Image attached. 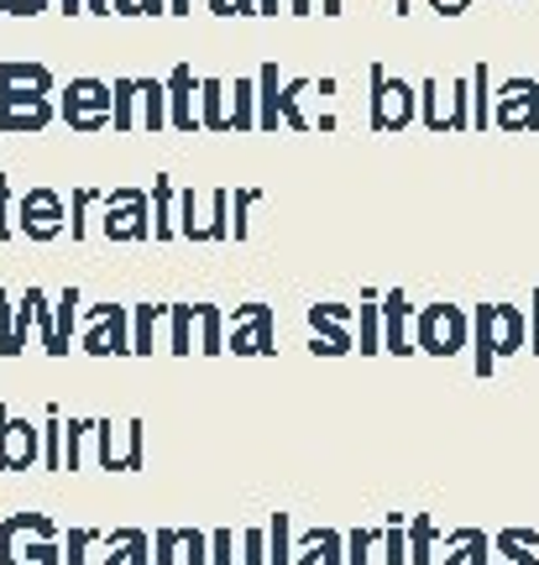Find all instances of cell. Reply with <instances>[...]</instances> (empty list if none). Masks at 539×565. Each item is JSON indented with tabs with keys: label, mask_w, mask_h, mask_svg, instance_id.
Returning <instances> with one entry per match:
<instances>
[{
	"label": "cell",
	"mask_w": 539,
	"mask_h": 565,
	"mask_svg": "<svg viewBox=\"0 0 539 565\" xmlns=\"http://www.w3.org/2000/svg\"><path fill=\"white\" fill-rule=\"evenodd\" d=\"M461 335H466V324H461V315L451 309V303H435V309H424V324H420V341L424 351H456Z\"/></svg>",
	"instance_id": "cell-1"
},
{
	"label": "cell",
	"mask_w": 539,
	"mask_h": 565,
	"mask_svg": "<svg viewBox=\"0 0 539 565\" xmlns=\"http://www.w3.org/2000/svg\"><path fill=\"white\" fill-rule=\"evenodd\" d=\"M535 351H539V294H535Z\"/></svg>",
	"instance_id": "cell-2"
}]
</instances>
